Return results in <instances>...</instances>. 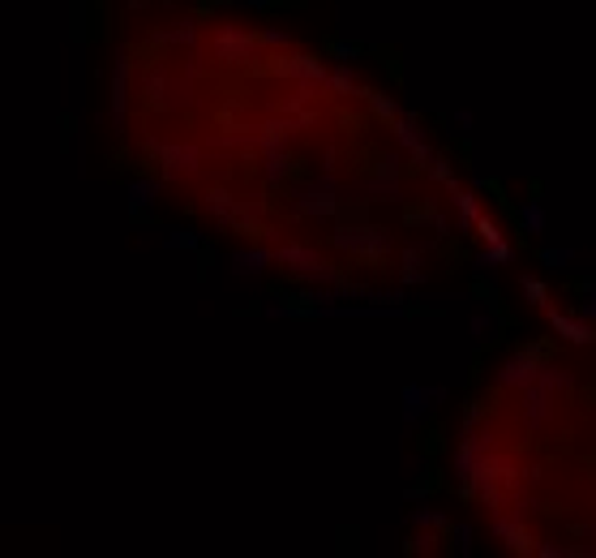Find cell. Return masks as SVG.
Here are the masks:
<instances>
[{
	"instance_id": "obj_1",
	"label": "cell",
	"mask_w": 596,
	"mask_h": 558,
	"mask_svg": "<svg viewBox=\"0 0 596 558\" xmlns=\"http://www.w3.org/2000/svg\"><path fill=\"white\" fill-rule=\"evenodd\" d=\"M455 481L463 499H476L485 507L502 503V489L515 481L507 455H498L490 430H468L455 447Z\"/></svg>"
},
{
	"instance_id": "obj_2",
	"label": "cell",
	"mask_w": 596,
	"mask_h": 558,
	"mask_svg": "<svg viewBox=\"0 0 596 558\" xmlns=\"http://www.w3.org/2000/svg\"><path fill=\"white\" fill-rule=\"evenodd\" d=\"M331 245L344 258H356V262H369V267H378L390 258L395 250V236L386 233L382 224H369V219H339L331 233Z\"/></svg>"
},
{
	"instance_id": "obj_3",
	"label": "cell",
	"mask_w": 596,
	"mask_h": 558,
	"mask_svg": "<svg viewBox=\"0 0 596 558\" xmlns=\"http://www.w3.org/2000/svg\"><path fill=\"white\" fill-rule=\"evenodd\" d=\"M571 387H575V374H571V370H562V365H545L541 361L536 379L519 391V396H524V425L527 430L532 434L545 430V425L554 421V413H558V404H554L558 391H571Z\"/></svg>"
},
{
	"instance_id": "obj_4",
	"label": "cell",
	"mask_w": 596,
	"mask_h": 558,
	"mask_svg": "<svg viewBox=\"0 0 596 558\" xmlns=\"http://www.w3.org/2000/svg\"><path fill=\"white\" fill-rule=\"evenodd\" d=\"M275 262H280L288 275L305 279V284H335V279L344 275V270L335 267V262H326V258H322L314 245H300V241H288V245H280V250H275Z\"/></svg>"
},
{
	"instance_id": "obj_5",
	"label": "cell",
	"mask_w": 596,
	"mask_h": 558,
	"mask_svg": "<svg viewBox=\"0 0 596 558\" xmlns=\"http://www.w3.org/2000/svg\"><path fill=\"white\" fill-rule=\"evenodd\" d=\"M292 206L309 219H335L344 206V189L335 177H317V180H297L292 185Z\"/></svg>"
},
{
	"instance_id": "obj_6",
	"label": "cell",
	"mask_w": 596,
	"mask_h": 558,
	"mask_svg": "<svg viewBox=\"0 0 596 558\" xmlns=\"http://www.w3.org/2000/svg\"><path fill=\"white\" fill-rule=\"evenodd\" d=\"M215 56L228 60V65H253V60H262V43H258V35H249L245 26H219L215 31Z\"/></svg>"
},
{
	"instance_id": "obj_7",
	"label": "cell",
	"mask_w": 596,
	"mask_h": 558,
	"mask_svg": "<svg viewBox=\"0 0 596 558\" xmlns=\"http://www.w3.org/2000/svg\"><path fill=\"white\" fill-rule=\"evenodd\" d=\"M541 348L536 343H527V348H515L502 365H498V374H493V382L498 387H507V391H524L527 382L536 379V370H541Z\"/></svg>"
},
{
	"instance_id": "obj_8",
	"label": "cell",
	"mask_w": 596,
	"mask_h": 558,
	"mask_svg": "<svg viewBox=\"0 0 596 558\" xmlns=\"http://www.w3.org/2000/svg\"><path fill=\"white\" fill-rule=\"evenodd\" d=\"M446 396H451V391H446L442 382H408L404 391H399V404H404L399 413H404L408 425H421L425 416L434 413V404H442Z\"/></svg>"
},
{
	"instance_id": "obj_9",
	"label": "cell",
	"mask_w": 596,
	"mask_h": 558,
	"mask_svg": "<svg viewBox=\"0 0 596 558\" xmlns=\"http://www.w3.org/2000/svg\"><path fill=\"white\" fill-rule=\"evenodd\" d=\"M545 318H549V331L558 335L562 343H571V348H592L596 343V323H588V318H579V314H571V309H545Z\"/></svg>"
},
{
	"instance_id": "obj_10",
	"label": "cell",
	"mask_w": 596,
	"mask_h": 558,
	"mask_svg": "<svg viewBox=\"0 0 596 558\" xmlns=\"http://www.w3.org/2000/svg\"><path fill=\"white\" fill-rule=\"evenodd\" d=\"M390 133H395V142L408 151V160L417 163H429V155H434V146H429V138H425V129H421V121L412 116V112H399L395 121H390Z\"/></svg>"
},
{
	"instance_id": "obj_11",
	"label": "cell",
	"mask_w": 596,
	"mask_h": 558,
	"mask_svg": "<svg viewBox=\"0 0 596 558\" xmlns=\"http://www.w3.org/2000/svg\"><path fill=\"white\" fill-rule=\"evenodd\" d=\"M490 533L502 541V545H507L510 554H532V545H536V537H532V528L524 524V516H519V511H510V516H502V511H498V516L490 520Z\"/></svg>"
},
{
	"instance_id": "obj_12",
	"label": "cell",
	"mask_w": 596,
	"mask_h": 558,
	"mask_svg": "<svg viewBox=\"0 0 596 558\" xmlns=\"http://www.w3.org/2000/svg\"><path fill=\"white\" fill-rule=\"evenodd\" d=\"M283 78H292V82H300V90H322V82H326V65L317 60V56L309 52H297V56H283V65H280Z\"/></svg>"
},
{
	"instance_id": "obj_13",
	"label": "cell",
	"mask_w": 596,
	"mask_h": 558,
	"mask_svg": "<svg viewBox=\"0 0 596 558\" xmlns=\"http://www.w3.org/2000/svg\"><path fill=\"white\" fill-rule=\"evenodd\" d=\"M270 267H275V250H266V245H249V250H236L228 258V270L236 279H258Z\"/></svg>"
},
{
	"instance_id": "obj_14",
	"label": "cell",
	"mask_w": 596,
	"mask_h": 558,
	"mask_svg": "<svg viewBox=\"0 0 596 558\" xmlns=\"http://www.w3.org/2000/svg\"><path fill=\"white\" fill-rule=\"evenodd\" d=\"M129 69H133V60H129V52H116V65H112V121H116V129H124V112H129Z\"/></svg>"
},
{
	"instance_id": "obj_15",
	"label": "cell",
	"mask_w": 596,
	"mask_h": 558,
	"mask_svg": "<svg viewBox=\"0 0 596 558\" xmlns=\"http://www.w3.org/2000/svg\"><path fill=\"white\" fill-rule=\"evenodd\" d=\"M159 163H163V172L168 177H189V172H197V163H202V151L197 146H159L155 151Z\"/></svg>"
},
{
	"instance_id": "obj_16",
	"label": "cell",
	"mask_w": 596,
	"mask_h": 558,
	"mask_svg": "<svg viewBox=\"0 0 596 558\" xmlns=\"http://www.w3.org/2000/svg\"><path fill=\"white\" fill-rule=\"evenodd\" d=\"M446 194H451V206H455V228H459V233H472V224L485 215V206H481V198H476V189L451 185Z\"/></svg>"
},
{
	"instance_id": "obj_17",
	"label": "cell",
	"mask_w": 596,
	"mask_h": 558,
	"mask_svg": "<svg viewBox=\"0 0 596 558\" xmlns=\"http://www.w3.org/2000/svg\"><path fill=\"white\" fill-rule=\"evenodd\" d=\"M425 253H429L425 241H408L404 245V253H399V284H404V288H417V284L429 279V275H425Z\"/></svg>"
},
{
	"instance_id": "obj_18",
	"label": "cell",
	"mask_w": 596,
	"mask_h": 558,
	"mask_svg": "<svg viewBox=\"0 0 596 558\" xmlns=\"http://www.w3.org/2000/svg\"><path fill=\"white\" fill-rule=\"evenodd\" d=\"M515 224H519V233L524 236H545L549 228V211H545L541 198H524L515 206Z\"/></svg>"
},
{
	"instance_id": "obj_19",
	"label": "cell",
	"mask_w": 596,
	"mask_h": 558,
	"mask_svg": "<svg viewBox=\"0 0 596 558\" xmlns=\"http://www.w3.org/2000/svg\"><path fill=\"white\" fill-rule=\"evenodd\" d=\"M124 198H129V215H146L159 202V180H129Z\"/></svg>"
},
{
	"instance_id": "obj_20",
	"label": "cell",
	"mask_w": 596,
	"mask_h": 558,
	"mask_svg": "<svg viewBox=\"0 0 596 558\" xmlns=\"http://www.w3.org/2000/svg\"><path fill=\"white\" fill-rule=\"evenodd\" d=\"M262 172H266V185H275V189L292 177V155H288V146H266Z\"/></svg>"
},
{
	"instance_id": "obj_21",
	"label": "cell",
	"mask_w": 596,
	"mask_h": 558,
	"mask_svg": "<svg viewBox=\"0 0 596 558\" xmlns=\"http://www.w3.org/2000/svg\"><path fill=\"white\" fill-rule=\"evenodd\" d=\"M536 262H541L545 270H575L579 262V250H571V245H541V253H536Z\"/></svg>"
},
{
	"instance_id": "obj_22",
	"label": "cell",
	"mask_w": 596,
	"mask_h": 558,
	"mask_svg": "<svg viewBox=\"0 0 596 558\" xmlns=\"http://www.w3.org/2000/svg\"><path fill=\"white\" fill-rule=\"evenodd\" d=\"M421 177L429 180V185H442V189H451V185H459L455 180V163L446 160V155H429V163H421Z\"/></svg>"
},
{
	"instance_id": "obj_23",
	"label": "cell",
	"mask_w": 596,
	"mask_h": 558,
	"mask_svg": "<svg viewBox=\"0 0 596 558\" xmlns=\"http://www.w3.org/2000/svg\"><path fill=\"white\" fill-rule=\"evenodd\" d=\"M361 99L369 104V112L382 121V125H390L395 116H399V104H395V95H386V90H365L361 87Z\"/></svg>"
},
{
	"instance_id": "obj_24",
	"label": "cell",
	"mask_w": 596,
	"mask_h": 558,
	"mask_svg": "<svg viewBox=\"0 0 596 558\" xmlns=\"http://www.w3.org/2000/svg\"><path fill=\"white\" fill-rule=\"evenodd\" d=\"M468 331H472L476 343H493V340H498V331H502V323H498V314H493V309H476L472 318H468Z\"/></svg>"
},
{
	"instance_id": "obj_25",
	"label": "cell",
	"mask_w": 596,
	"mask_h": 558,
	"mask_svg": "<svg viewBox=\"0 0 596 558\" xmlns=\"http://www.w3.org/2000/svg\"><path fill=\"white\" fill-rule=\"evenodd\" d=\"M519 292H524V301L532 309H549L554 306V297H549V284H545L541 275H519Z\"/></svg>"
},
{
	"instance_id": "obj_26",
	"label": "cell",
	"mask_w": 596,
	"mask_h": 558,
	"mask_svg": "<svg viewBox=\"0 0 596 558\" xmlns=\"http://www.w3.org/2000/svg\"><path fill=\"white\" fill-rule=\"evenodd\" d=\"M322 90H335V95H361V82H356L352 65H335V69H326Z\"/></svg>"
},
{
	"instance_id": "obj_27",
	"label": "cell",
	"mask_w": 596,
	"mask_h": 558,
	"mask_svg": "<svg viewBox=\"0 0 596 558\" xmlns=\"http://www.w3.org/2000/svg\"><path fill=\"white\" fill-rule=\"evenodd\" d=\"M163 250H172V253L202 250V233L197 228H172V233H163Z\"/></svg>"
},
{
	"instance_id": "obj_28",
	"label": "cell",
	"mask_w": 596,
	"mask_h": 558,
	"mask_svg": "<svg viewBox=\"0 0 596 558\" xmlns=\"http://www.w3.org/2000/svg\"><path fill=\"white\" fill-rule=\"evenodd\" d=\"M412 524H417V528H425V533H446V511H438V507H412Z\"/></svg>"
},
{
	"instance_id": "obj_29",
	"label": "cell",
	"mask_w": 596,
	"mask_h": 558,
	"mask_svg": "<svg viewBox=\"0 0 596 558\" xmlns=\"http://www.w3.org/2000/svg\"><path fill=\"white\" fill-rule=\"evenodd\" d=\"M481 258L493 262V267H507V262H515V245H510L507 236H498V241H490V245L481 250Z\"/></svg>"
},
{
	"instance_id": "obj_30",
	"label": "cell",
	"mask_w": 596,
	"mask_h": 558,
	"mask_svg": "<svg viewBox=\"0 0 596 558\" xmlns=\"http://www.w3.org/2000/svg\"><path fill=\"white\" fill-rule=\"evenodd\" d=\"M446 537H451L455 554H472V537H476L472 524H446Z\"/></svg>"
},
{
	"instance_id": "obj_31",
	"label": "cell",
	"mask_w": 596,
	"mask_h": 558,
	"mask_svg": "<svg viewBox=\"0 0 596 558\" xmlns=\"http://www.w3.org/2000/svg\"><path fill=\"white\" fill-rule=\"evenodd\" d=\"M490 421V408L481 404V399H468L463 404V421H459V434H468V430H481Z\"/></svg>"
},
{
	"instance_id": "obj_32",
	"label": "cell",
	"mask_w": 596,
	"mask_h": 558,
	"mask_svg": "<svg viewBox=\"0 0 596 558\" xmlns=\"http://www.w3.org/2000/svg\"><path fill=\"white\" fill-rule=\"evenodd\" d=\"M579 318H588V323H596V279H588L583 288H579Z\"/></svg>"
},
{
	"instance_id": "obj_33",
	"label": "cell",
	"mask_w": 596,
	"mask_h": 558,
	"mask_svg": "<svg viewBox=\"0 0 596 558\" xmlns=\"http://www.w3.org/2000/svg\"><path fill=\"white\" fill-rule=\"evenodd\" d=\"M331 56L339 60V65H352V60L361 56V43H356V39H335V43H331Z\"/></svg>"
},
{
	"instance_id": "obj_34",
	"label": "cell",
	"mask_w": 596,
	"mask_h": 558,
	"mask_svg": "<svg viewBox=\"0 0 596 558\" xmlns=\"http://www.w3.org/2000/svg\"><path fill=\"white\" fill-rule=\"evenodd\" d=\"M472 125H476V116L468 108L446 112V129H451V133H472Z\"/></svg>"
},
{
	"instance_id": "obj_35",
	"label": "cell",
	"mask_w": 596,
	"mask_h": 558,
	"mask_svg": "<svg viewBox=\"0 0 596 558\" xmlns=\"http://www.w3.org/2000/svg\"><path fill=\"white\" fill-rule=\"evenodd\" d=\"M159 39H168V43H193L197 39V22H176L172 31H163Z\"/></svg>"
},
{
	"instance_id": "obj_36",
	"label": "cell",
	"mask_w": 596,
	"mask_h": 558,
	"mask_svg": "<svg viewBox=\"0 0 596 558\" xmlns=\"http://www.w3.org/2000/svg\"><path fill=\"white\" fill-rule=\"evenodd\" d=\"M472 233L481 236V245H490V241H498V236H502V228H498V219H490V215H481L472 224Z\"/></svg>"
},
{
	"instance_id": "obj_37",
	"label": "cell",
	"mask_w": 596,
	"mask_h": 558,
	"mask_svg": "<svg viewBox=\"0 0 596 558\" xmlns=\"http://www.w3.org/2000/svg\"><path fill=\"white\" fill-rule=\"evenodd\" d=\"M258 43H262V48H275V52H283L292 39H288V31H280V26H266L262 35H258Z\"/></svg>"
},
{
	"instance_id": "obj_38",
	"label": "cell",
	"mask_w": 596,
	"mask_h": 558,
	"mask_svg": "<svg viewBox=\"0 0 596 558\" xmlns=\"http://www.w3.org/2000/svg\"><path fill=\"white\" fill-rule=\"evenodd\" d=\"M429 550H434V533H425V528L408 541V554H429Z\"/></svg>"
},
{
	"instance_id": "obj_39",
	"label": "cell",
	"mask_w": 596,
	"mask_h": 558,
	"mask_svg": "<svg viewBox=\"0 0 596 558\" xmlns=\"http://www.w3.org/2000/svg\"><path fill=\"white\" fill-rule=\"evenodd\" d=\"M425 494H429V477H417V481H412V486L404 489L408 503H425Z\"/></svg>"
},
{
	"instance_id": "obj_40",
	"label": "cell",
	"mask_w": 596,
	"mask_h": 558,
	"mask_svg": "<svg viewBox=\"0 0 596 558\" xmlns=\"http://www.w3.org/2000/svg\"><path fill=\"white\" fill-rule=\"evenodd\" d=\"M575 537H583V541H596V524H575Z\"/></svg>"
},
{
	"instance_id": "obj_41",
	"label": "cell",
	"mask_w": 596,
	"mask_h": 558,
	"mask_svg": "<svg viewBox=\"0 0 596 558\" xmlns=\"http://www.w3.org/2000/svg\"><path fill=\"white\" fill-rule=\"evenodd\" d=\"M236 5H245V9H270V0H236Z\"/></svg>"
},
{
	"instance_id": "obj_42",
	"label": "cell",
	"mask_w": 596,
	"mask_h": 558,
	"mask_svg": "<svg viewBox=\"0 0 596 558\" xmlns=\"http://www.w3.org/2000/svg\"><path fill=\"white\" fill-rule=\"evenodd\" d=\"M146 5H151V0H129V9H146Z\"/></svg>"
}]
</instances>
